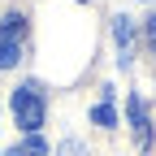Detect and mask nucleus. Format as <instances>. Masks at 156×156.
<instances>
[{
	"label": "nucleus",
	"mask_w": 156,
	"mask_h": 156,
	"mask_svg": "<svg viewBox=\"0 0 156 156\" xmlns=\"http://www.w3.org/2000/svg\"><path fill=\"white\" fill-rule=\"evenodd\" d=\"M56 156H87V147L78 143V139H65L61 147H56Z\"/></svg>",
	"instance_id": "0eeeda50"
},
{
	"label": "nucleus",
	"mask_w": 156,
	"mask_h": 156,
	"mask_svg": "<svg viewBox=\"0 0 156 156\" xmlns=\"http://www.w3.org/2000/svg\"><path fill=\"white\" fill-rule=\"evenodd\" d=\"M5 156H48V143H44V134H26L22 147H13V152H5Z\"/></svg>",
	"instance_id": "39448f33"
},
{
	"label": "nucleus",
	"mask_w": 156,
	"mask_h": 156,
	"mask_svg": "<svg viewBox=\"0 0 156 156\" xmlns=\"http://www.w3.org/2000/svg\"><path fill=\"white\" fill-rule=\"evenodd\" d=\"M113 39H117V61L130 65V56H134V26H130V17H113Z\"/></svg>",
	"instance_id": "20e7f679"
},
{
	"label": "nucleus",
	"mask_w": 156,
	"mask_h": 156,
	"mask_svg": "<svg viewBox=\"0 0 156 156\" xmlns=\"http://www.w3.org/2000/svg\"><path fill=\"white\" fill-rule=\"evenodd\" d=\"M126 113H130V126H134V143H139V147H147V143H152V122H147V108H143V100H139V95H130Z\"/></svg>",
	"instance_id": "7ed1b4c3"
},
{
	"label": "nucleus",
	"mask_w": 156,
	"mask_h": 156,
	"mask_svg": "<svg viewBox=\"0 0 156 156\" xmlns=\"http://www.w3.org/2000/svg\"><path fill=\"white\" fill-rule=\"evenodd\" d=\"M22 35H26V17L22 13H9L0 22V69H13L22 61Z\"/></svg>",
	"instance_id": "f03ea898"
},
{
	"label": "nucleus",
	"mask_w": 156,
	"mask_h": 156,
	"mask_svg": "<svg viewBox=\"0 0 156 156\" xmlns=\"http://www.w3.org/2000/svg\"><path fill=\"white\" fill-rule=\"evenodd\" d=\"M91 122H95V126H104V130H108V126H117V108H113L108 95H104V104H95V108H91Z\"/></svg>",
	"instance_id": "423d86ee"
},
{
	"label": "nucleus",
	"mask_w": 156,
	"mask_h": 156,
	"mask_svg": "<svg viewBox=\"0 0 156 156\" xmlns=\"http://www.w3.org/2000/svg\"><path fill=\"white\" fill-rule=\"evenodd\" d=\"M44 91H39V83H22L13 91V117L17 126H22L26 134H39V126H44Z\"/></svg>",
	"instance_id": "f257e3e1"
},
{
	"label": "nucleus",
	"mask_w": 156,
	"mask_h": 156,
	"mask_svg": "<svg viewBox=\"0 0 156 156\" xmlns=\"http://www.w3.org/2000/svg\"><path fill=\"white\" fill-rule=\"evenodd\" d=\"M147 48L156 52V17H147Z\"/></svg>",
	"instance_id": "6e6552de"
},
{
	"label": "nucleus",
	"mask_w": 156,
	"mask_h": 156,
	"mask_svg": "<svg viewBox=\"0 0 156 156\" xmlns=\"http://www.w3.org/2000/svg\"><path fill=\"white\" fill-rule=\"evenodd\" d=\"M78 5H87V0H78Z\"/></svg>",
	"instance_id": "1a4fd4ad"
}]
</instances>
